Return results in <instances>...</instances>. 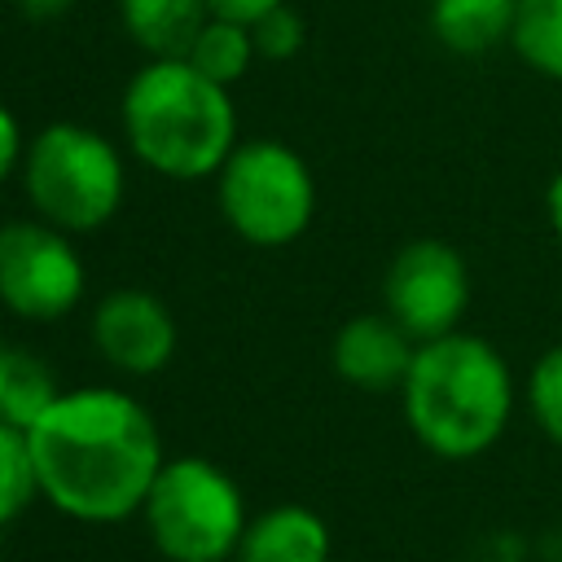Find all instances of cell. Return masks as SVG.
Segmentation results:
<instances>
[{
	"label": "cell",
	"instance_id": "obj_16",
	"mask_svg": "<svg viewBox=\"0 0 562 562\" xmlns=\"http://www.w3.org/2000/svg\"><path fill=\"white\" fill-rule=\"evenodd\" d=\"M259 53H255V35H250V26L246 22H233V18H206V26L198 31V40H193V48H189V61L202 70V75H211L215 83H237L246 70H250V61H255Z\"/></svg>",
	"mask_w": 562,
	"mask_h": 562
},
{
	"label": "cell",
	"instance_id": "obj_13",
	"mask_svg": "<svg viewBox=\"0 0 562 562\" xmlns=\"http://www.w3.org/2000/svg\"><path fill=\"white\" fill-rule=\"evenodd\" d=\"M127 35L149 57H189L198 31L206 26V0H119Z\"/></svg>",
	"mask_w": 562,
	"mask_h": 562
},
{
	"label": "cell",
	"instance_id": "obj_20",
	"mask_svg": "<svg viewBox=\"0 0 562 562\" xmlns=\"http://www.w3.org/2000/svg\"><path fill=\"white\" fill-rule=\"evenodd\" d=\"M277 4H285V0H206V9L215 13V18H233V22H255V18H263L268 9H277Z\"/></svg>",
	"mask_w": 562,
	"mask_h": 562
},
{
	"label": "cell",
	"instance_id": "obj_6",
	"mask_svg": "<svg viewBox=\"0 0 562 562\" xmlns=\"http://www.w3.org/2000/svg\"><path fill=\"white\" fill-rule=\"evenodd\" d=\"M220 211L237 237L255 246H285L312 224V171L281 140L237 145L220 167Z\"/></svg>",
	"mask_w": 562,
	"mask_h": 562
},
{
	"label": "cell",
	"instance_id": "obj_14",
	"mask_svg": "<svg viewBox=\"0 0 562 562\" xmlns=\"http://www.w3.org/2000/svg\"><path fill=\"white\" fill-rule=\"evenodd\" d=\"M57 395L61 391L44 360H35L31 351H18V347H0V422L31 430Z\"/></svg>",
	"mask_w": 562,
	"mask_h": 562
},
{
	"label": "cell",
	"instance_id": "obj_1",
	"mask_svg": "<svg viewBox=\"0 0 562 562\" xmlns=\"http://www.w3.org/2000/svg\"><path fill=\"white\" fill-rule=\"evenodd\" d=\"M26 439L40 492L79 522L132 518L162 470L149 413L114 386L61 391Z\"/></svg>",
	"mask_w": 562,
	"mask_h": 562
},
{
	"label": "cell",
	"instance_id": "obj_9",
	"mask_svg": "<svg viewBox=\"0 0 562 562\" xmlns=\"http://www.w3.org/2000/svg\"><path fill=\"white\" fill-rule=\"evenodd\" d=\"M97 351L123 373H158L176 351V321L149 290H114L92 312Z\"/></svg>",
	"mask_w": 562,
	"mask_h": 562
},
{
	"label": "cell",
	"instance_id": "obj_12",
	"mask_svg": "<svg viewBox=\"0 0 562 562\" xmlns=\"http://www.w3.org/2000/svg\"><path fill=\"white\" fill-rule=\"evenodd\" d=\"M518 0H430V31L457 57H483L514 31Z\"/></svg>",
	"mask_w": 562,
	"mask_h": 562
},
{
	"label": "cell",
	"instance_id": "obj_23",
	"mask_svg": "<svg viewBox=\"0 0 562 562\" xmlns=\"http://www.w3.org/2000/svg\"><path fill=\"white\" fill-rule=\"evenodd\" d=\"M70 4H75V0H18V9H22L31 22H53V18H61Z\"/></svg>",
	"mask_w": 562,
	"mask_h": 562
},
{
	"label": "cell",
	"instance_id": "obj_17",
	"mask_svg": "<svg viewBox=\"0 0 562 562\" xmlns=\"http://www.w3.org/2000/svg\"><path fill=\"white\" fill-rule=\"evenodd\" d=\"M35 492H40V474H35L31 439L22 426L0 422V527L13 522Z\"/></svg>",
	"mask_w": 562,
	"mask_h": 562
},
{
	"label": "cell",
	"instance_id": "obj_4",
	"mask_svg": "<svg viewBox=\"0 0 562 562\" xmlns=\"http://www.w3.org/2000/svg\"><path fill=\"white\" fill-rule=\"evenodd\" d=\"M140 509L167 562H224L246 536L241 487L206 457L162 461Z\"/></svg>",
	"mask_w": 562,
	"mask_h": 562
},
{
	"label": "cell",
	"instance_id": "obj_5",
	"mask_svg": "<svg viewBox=\"0 0 562 562\" xmlns=\"http://www.w3.org/2000/svg\"><path fill=\"white\" fill-rule=\"evenodd\" d=\"M26 198L40 220L66 233H92L123 202V162L101 132L48 123L26 149Z\"/></svg>",
	"mask_w": 562,
	"mask_h": 562
},
{
	"label": "cell",
	"instance_id": "obj_11",
	"mask_svg": "<svg viewBox=\"0 0 562 562\" xmlns=\"http://www.w3.org/2000/svg\"><path fill=\"white\" fill-rule=\"evenodd\" d=\"M237 562H329V527L307 505H277L246 522Z\"/></svg>",
	"mask_w": 562,
	"mask_h": 562
},
{
	"label": "cell",
	"instance_id": "obj_8",
	"mask_svg": "<svg viewBox=\"0 0 562 562\" xmlns=\"http://www.w3.org/2000/svg\"><path fill=\"white\" fill-rule=\"evenodd\" d=\"M386 316H395L417 342L452 334L470 307V268L457 246L439 237L408 241L382 281Z\"/></svg>",
	"mask_w": 562,
	"mask_h": 562
},
{
	"label": "cell",
	"instance_id": "obj_24",
	"mask_svg": "<svg viewBox=\"0 0 562 562\" xmlns=\"http://www.w3.org/2000/svg\"><path fill=\"white\" fill-rule=\"evenodd\" d=\"M540 558L544 562H562V527H553V531L540 536Z\"/></svg>",
	"mask_w": 562,
	"mask_h": 562
},
{
	"label": "cell",
	"instance_id": "obj_15",
	"mask_svg": "<svg viewBox=\"0 0 562 562\" xmlns=\"http://www.w3.org/2000/svg\"><path fill=\"white\" fill-rule=\"evenodd\" d=\"M509 48L544 79H562V0H518Z\"/></svg>",
	"mask_w": 562,
	"mask_h": 562
},
{
	"label": "cell",
	"instance_id": "obj_21",
	"mask_svg": "<svg viewBox=\"0 0 562 562\" xmlns=\"http://www.w3.org/2000/svg\"><path fill=\"white\" fill-rule=\"evenodd\" d=\"M18 154H22V136H18V119L0 105V180L9 176V167L18 162Z\"/></svg>",
	"mask_w": 562,
	"mask_h": 562
},
{
	"label": "cell",
	"instance_id": "obj_22",
	"mask_svg": "<svg viewBox=\"0 0 562 562\" xmlns=\"http://www.w3.org/2000/svg\"><path fill=\"white\" fill-rule=\"evenodd\" d=\"M544 215H549L553 237L562 241V167L553 171V180H549V189H544Z\"/></svg>",
	"mask_w": 562,
	"mask_h": 562
},
{
	"label": "cell",
	"instance_id": "obj_2",
	"mask_svg": "<svg viewBox=\"0 0 562 562\" xmlns=\"http://www.w3.org/2000/svg\"><path fill=\"white\" fill-rule=\"evenodd\" d=\"M400 395L417 443L448 461L487 452L514 413V378L505 356L487 338L457 329L417 342Z\"/></svg>",
	"mask_w": 562,
	"mask_h": 562
},
{
	"label": "cell",
	"instance_id": "obj_10",
	"mask_svg": "<svg viewBox=\"0 0 562 562\" xmlns=\"http://www.w3.org/2000/svg\"><path fill=\"white\" fill-rule=\"evenodd\" d=\"M417 356V338L395 316H351L334 334V369L342 382L360 391L404 386L408 364Z\"/></svg>",
	"mask_w": 562,
	"mask_h": 562
},
{
	"label": "cell",
	"instance_id": "obj_7",
	"mask_svg": "<svg viewBox=\"0 0 562 562\" xmlns=\"http://www.w3.org/2000/svg\"><path fill=\"white\" fill-rule=\"evenodd\" d=\"M83 294V263L66 228L13 220L0 228V303L26 321H57Z\"/></svg>",
	"mask_w": 562,
	"mask_h": 562
},
{
	"label": "cell",
	"instance_id": "obj_18",
	"mask_svg": "<svg viewBox=\"0 0 562 562\" xmlns=\"http://www.w3.org/2000/svg\"><path fill=\"white\" fill-rule=\"evenodd\" d=\"M527 413L544 430V439L562 448V342L540 351L527 369Z\"/></svg>",
	"mask_w": 562,
	"mask_h": 562
},
{
	"label": "cell",
	"instance_id": "obj_19",
	"mask_svg": "<svg viewBox=\"0 0 562 562\" xmlns=\"http://www.w3.org/2000/svg\"><path fill=\"white\" fill-rule=\"evenodd\" d=\"M250 35H255V53L268 57V61H285L303 48V18L290 9V4H277L268 9L263 18L250 22Z\"/></svg>",
	"mask_w": 562,
	"mask_h": 562
},
{
	"label": "cell",
	"instance_id": "obj_3",
	"mask_svg": "<svg viewBox=\"0 0 562 562\" xmlns=\"http://www.w3.org/2000/svg\"><path fill=\"white\" fill-rule=\"evenodd\" d=\"M123 132L136 158L171 180H198L237 149V114L228 88L189 57H154L123 92Z\"/></svg>",
	"mask_w": 562,
	"mask_h": 562
}]
</instances>
